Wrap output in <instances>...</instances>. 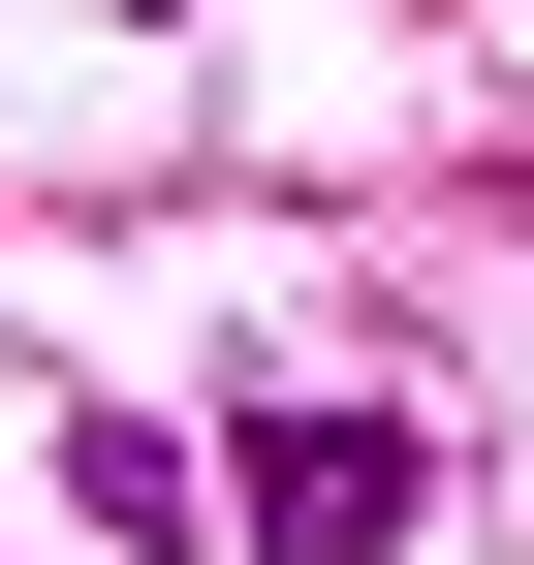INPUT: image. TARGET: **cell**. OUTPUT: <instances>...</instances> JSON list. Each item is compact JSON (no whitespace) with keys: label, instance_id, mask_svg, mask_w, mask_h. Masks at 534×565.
Here are the masks:
<instances>
[{"label":"cell","instance_id":"obj_1","mask_svg":"<svg viewBox=\"0 0 534 565\" xmlns=\"http://www.w3.org/2000/svg\"><path fill=\"white\" fill-rule=\"evenodd\" d=\"M440 534V440H409V408H252V440H221V565H409Z\"/></svg>","mask_w":534,"mask_h":565},{"label":"cell","instance_id":"obj_2","mask_svg":"<svg viewBox=\"0 0 534 565\" xmlns=\"http://www.w3.org/2000/svg\"><path fill=\"white\" fill-rule=\"evenodd\" d=\"M63 534H126V565H158V534H221V471H189L158 408H63Z\"/></svg>","mask_w":534,"mask_h":565}]
</instances>
